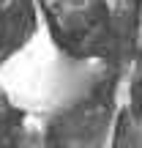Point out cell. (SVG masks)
<instances>
[{
	"label": "cell",
	"instance_id": "1",
	"mask_svg": "<svg viewBox=\"0 0 142 148\" xmlns=\"http://www.w3.org/2000/svg\"><path fill=\"white\" fill-rule=\"evenodd\" d=\"M99 66L74 58L55 41L44 14L36 27L0 60V96L22 115L49 118L77 104L93 85Z\"/></svg>",
	"mask_w": 142,
	"mask_h": 148
},
{
	"label": "cell",
	"instance_id": "2",
	"mask_svg": "<svg viewBox=\"0 0 142 148\" xmlns=\"http://www.w3.org/2000/svg\"><path fill=\"white\" fill-rule=\"evenodd\" d=\"M107 148H142V121L134 118L128 104H120V112L115 115Z\"/></svg>",
	"mask_w": 142,
	"mask_h": 148
},
{
	"label": "cell",
	"instance_id": "3",
	"mask_svg": "<svg viewBox=\"0 0 142 148\" xmlns=\"http://www.w3.org/2000/svg\"><path fill=\"white\" fill-rule=\"evenodd\" d=\"M16 148H47V118H22V126L16 132Z\"/></svg>",
	"mask_w": 142,
	"mask_h": 148
}]
</instances>
